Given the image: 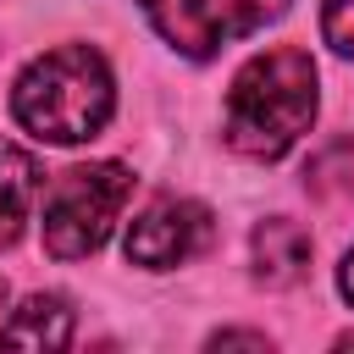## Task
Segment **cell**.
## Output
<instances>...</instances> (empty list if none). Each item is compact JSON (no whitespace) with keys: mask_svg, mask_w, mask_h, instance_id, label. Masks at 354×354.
<instances>
[{"mask_svg":"<svg viewBox=\"0 0 354 354\" xmlns=\"http://www.w3.org/2000/svg\"><path fill=\"white\" fill-rule=\"evenodd\" d=\"M315 122V61L299 44L260 50L227 88L221 133L249 160H282Z\"/></svg>","mask_w":354,"mask_h":354,"instance_id":"6da1fadb","label":"cell"},{"mask_svg":"<svg viewBox=\"0 0 354 354\" xmlns=\"http://www.w3.org/2000/svg\"><path fill=\"white\" fill-rule=\"evenodd\" d=\"M111 111H116V83L105 55L88 44L44 50L11 83V116L39 144H88L105 133Z\"/></svg>","mask_w":354,"mask_h":354,"instance_id":"7a4b0ae2","label":"cell"},{"mask_svg":"<svg viewBox=\"0 0 354 354\" xmlns=\"http://www.w3.org/2000/svg\"><path fill=\"white\" fill-rule=\"evenodd\" d=\"M127 199H133V171L122 160H88V166L61 171L50 183V194H44V221H39L44 227V249L55 260L94 254L111 238V227H116Z\"/></svg>","mask_w":354,"mask_h":354,"instance_id":"3957f363","label":"cell"},{"mask_svg":"<svg viewBox=\"0 0 354 354\" xmlns=\"http://www.w3.org/2000/svg\"><path fill=\"white\" fill-rule=\"evenodd\" d=\"M282 11H288V0H144V17L155 22V33L177 55H194V61L266 28Z\"/></svg>","mask_w":354,"mask_h":354,"instance_id":"277c9868","label":"cell"},{"mask_svg":"<svg viewBox=\"0 0 354 354\" xmlns=\"http://www.w3.org/2000/svg\"><path fill=\"white\" fill-rule=\"evenodd\" d=\"M216 238V221L199 199H155L133 216L127 227V260L144 266V271H171V266H188L194 254H205Z\"/></svg>","mask_w":354,"mask_h":354,"instance_id":"5b68a950","label":"cell"},{"mask_svg":"<svg viewBox=\"0 0 354 354\" xmlns=\"http://www.w3.org/2000/svg\"><path fill=\"white\" fill-rule=\"evenodd\" d=\"M310 266V232L288 216H271L254 227V277L266 288H293Z\"/></svg>","mask_w":354,"mask_h":354,"instance_id":"8992f818","label":"cell"},{"mask_svg":"<svg viewBox=\"0 0 354 354\" xmlns=\"http://www.w3.org/2000/svg\"><path fill=\"white\" fill-rule=\"evenodd\" d=\"M0 343H11V348H66L72 343V310H66V299L61 293H28L22 310L6 315Z\"/></svg>","mask_w":354,"mask_h":354,"instance_id":"52a82bcc","label":"cell"},{"mask_svg":"<svg viewBox=\"0 0 354 354\" xmlns=\"http://www.w3.org/2000/svg\"><path fill=\"white\" fill-rule=\"evenodd\" d=\"M39 194V166L33 155L0 144V249H11L22 238V221H28V205Z\"/></svg>","mask_w":354,"mask_h":354,"instance_id":"ba28073f","label":"cell"},{"mask_svg":"<svg viewBox=\"0 0 354 354\" xmlns=\"http://www.w3.org/2000/svg\"><path fill=\"white\" fill-rule=\"evenodd\" d=\"M321 39L337 55H354V0H326L321 6Z\"/></svg>","mask_w":354,"mask_h":354,"instance_id":"9c48e42d","label":"cell"},{"mask_svg":"<svg viewBox=\"0 0 354 354\" xmlns=\"http://www.w3.org/2000/svg\"><path fill=\"white\" fill-rule=\"evenodd\" d=\"M210 343H216V348H232V343H243V348H266V337H260V332H216Z\"/></svg>","mask_w":354,"mask_h":354,"instance_id":"30bf717a","label":"cell"},{"mask_svg":"<svg viewBox=\"0 0 354 354\" xmlns=\"http://www.w3.org/2000/svg\"><path fill=\"white\" fill-rule=\"evenodd\" d=\"M337 288H343V299L354 304V249L343 254V266H337Z\"/></svg>","mask_w":354,"mask_h":354,"instance_id":"8fae6325","label":"cell"},{"mask_svg":"<svg viewBox=\"0 0 354 354\" xmlns=\"http://www.w3.org/2000/svg\"><path fill=\"white\" fill-rule=\"evenodd\" d=\"M0 326H6V282H0Z\"/></svg>","mask_w":354,"mask_h":354,"instance_id":"7c38bea8","label":"cell"}]
</instances>
